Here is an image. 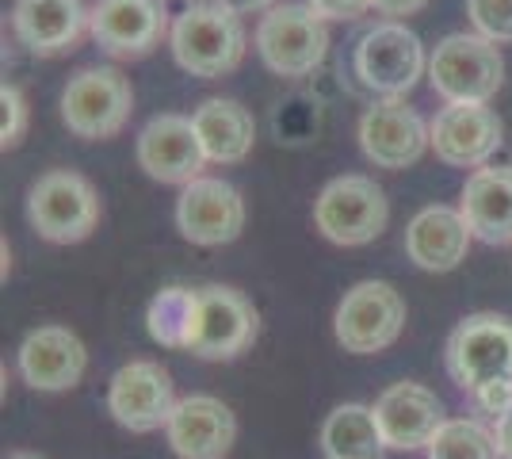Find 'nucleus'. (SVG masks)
Here are the masks:
<instances>
[{
	"label": "nucleus",
	"mask_w": 512,
	"mask_h": 459,
	"mask_svg": "<svg viewBox=\"0 0 512 459\" xmlns=\"http://www.w3.org/2000/svg\"><path fill=\"white\" fill-rule=\"evenodd\" d=\"M176 226L192 245H230L245 230V199L234 184L199 176L176 199Z\"/></svg>",
	"instance_id": "nucleus-14"
},
{
	"label": "nucleus",
	"mask_w": 512,
	"mask_h": 459,
	"mask_svg": "<svg viewBox=\"0 0 512 459\" xmlns=\"http://www.w3.org/2000/svg\"><path fill=\"white\" fill-rule=\"evenodd\" d=\"M470 398H474V406H478L482 414L501 417V414H505V410L512 406V379H509V383H490V387L474 391Z\"/></svg>",
	"instance_id": "nucleus-30"
},
{
	"label": "nucleus",
	"mask_w": 512,
	"mask_h": 459,
	"mask_svg": "<svg viewBox=\"0 0 512 459\" xmlns=\"http://www.w3.org/2000/svg\"><path fill=\"white\" fill-rule=\"evenodd\" d=\"M321 452L329 459H383L386 437L375 406L344 402L321 425Z\"/></svg>",
	"instance_id": "nucleus-24"
},
{
	"label": "nucleus",
	"mask_w": 512,
	"mask_h": 459,
	"mask_svg": "<svg viewBox=\"0 0 512 459\" xmlns=\"http://www.w3.org/2000/svg\"><path fill=\"white\" fill-rule=\"evenodd\" d=\"M256 54L276 77H310L329 54L325 20L310 4H272L256 23Z\"/></svg>",
	"instance_id": "nucleus-4"
},
{
	"label": "nucleus",
	"mask_w": 512,
	"mask_h": 459,
	"mask_svg": "<svg viewBox=\"0 0 512 459\" xmlns=\"http://www.w3.org/2000/svg\"><path fill=\"white\" fill-rule=\"evenodd\" d=\"M470 238L474 234H470L463 211L436 203V207L417 211L406 226V253L409 261L425 272H451L467 261Z\"/></svg>",
	"instance_id": "nucleus-21"
},
{
	"label": "nucleus",
	"mask_w": 512,
	"mask_h": 459,
	"mask_svg": "<svg viewBox=\"0 0 512 459\" xmlns=\"http://www.w3.org/2000/svg\"><path fill=\"white\" fill-rule=\"evenodd\" d=\"M192 123L199 131L203 150H207V161H214V165H237L253 153L256 119L253 111L237 100H222V96L203 100L192 111Z\"/></svg>",
	"instance_id": "nucleus-23"
},
{
	"label": "nucleus",
	"mask_w": 512,
	"mask_h": 459,
	"mask_svg": "<svg viewBox=\"0 0 512 459\" xmlns=\"http://www.w3.org/2000/svg\"><path fill=\"white\" fill-rule=\"evenodd\" d=\"M138 165L161 184H192L203 176L207 150L188 115H153L138 134Z\"/></svg>",
	"instance_id": "nucleus-15"
},
{
	"label": "nucleus",
	"mask_w": 512,
	"mask_h": 459,
	"mask_svg": "<svg viewBox=\"0 0 512 459\" xmlns=\"http://www.w3.org/2000/svg\"><path fill=\"white\" fill-rule=\"evenodd\" d=\"M260 333V314L249 295L237 287H199L195 295V322L188 352L199 360H234L249 349Z\"/></svg>",
	"instance_id": "nucleus-9"
},
{
	"label": "nucleus",
	"mask_w": 512,
	"mask_h": 459,
	"mask_svg": "<svg viewBox=\"0 0 512 459\" xmlns=\"http://www.w3.org/2000/svg\"><path fill=\"white\" fill-rule=\"evenodd\" d=\"M444 360H448V375L467 394L482 391L490 383H509L512 322L501 314H467L451 329Z\"/></svg>",
	"instance_id": "nucleus-6"
},
{
	"label": "nucleus",
	"mask_w": 512,
	"mask_h": 459,
	"mask_svg": "<svg viewBox=\"0 0 512 459\" xmlns=\"http://www.w3.org/2000/svg\"><path fill=\"white\" fill-rule=\"evenodd\" d=\"M88 368L85 341L65 326H39L23 337L20 345V375L35 391H69L81 383Z\"/></svg>",
	"instance_id": "nucleus-19"
},
{
	"label": "nucleus",
	"mask_w": 512,
	"mask_h": 459,
	"mask_svg": "<svg viewBox=\"0 0 512 459\" xmlns=\"http://www.w3.org/2000/svg\"><path fill=\"white\" fill-rule=\"evenodd\" d=\"M493 437H497L501 459H512V406L501 417H497V425H493Z\"/></svg>",
	"instance_id": "nucleus-32"
},
{
	"label": "nucleus",
	"mask_w": 512,
	"mask_h": 459,
	"mask_svg": "<svg viewBox=\"0 0 512 459\" xmlns=\"http://www.w3.org/2000/svg\"><path fill=\"white\" fill-rule=\"evenodd\" d=\"M428 0H371V8L379 12V16H390V20H402V16H413V12H421Z\"/></svg>",
	"instance_id": "nucleus-31"
},
{
	"label": "nucleus",
	"mask_w": 512,
	"mask_h": 459,
	"mask_svg": "<svg viewBox=\"0 0 512 459\" xmlns=\"http://www.w3.org/2000/svg\"><path fill=\"white\" fill-rule=\"evenodd\" d=\"M321 20H360L371 8V0H306Z\"/></svg>",
	"instance_id": "nucleus-29"
},
{
	"label": "nucleus",
	"mask_w": 512,
	"mask_h": 459,
	"mask_svg": "<svg viewBox=\"0 0 512 459\" xmlns=\"http://www.w3.org/2000/svg\"><path fill=\"white\" fill-rule=\"evenodd\" d=\"M428 58L406 23L386 20L371 27L356 46V77L379 96H406L421 81Z\"/></svg>",
	"instance_id": "nucleus-10"
},
{
	"label": "nucleus",
	"mask_w": 512,
	"mask_h": 459,
	"mask_svg": "<svg viewBox=\"0 0 512 459\" xmlns=\"http://www.w3.org/2000/svg\"><path fill=\"white\" fill-rule=\"evenodd\" d=\"M459 211L478 241H486V245L512 241V165L474 169L463 184Z\"/></svg>",
	"instance_id": "nucleus-22"
},
{
	"label": "nucleus",
	"mask_w": 512,
	"mask_h": 459,
	"mask_svg": "<svg viewBox=\"0 0 512 459\" xmlns=\"http://www.w3.org/2000/svg\"><path fill=\"white\" fill-rule=\"evenodd\" d=\"M134 111V88L115 66H88L62 88V123L77 138H115Z\"/></svg>",
	"instance_id": "nucleus-5"
},
{
	"label": "nucleus",
	"mask_w": 512,
	"mask_h": 459,
	"mask_svg": "<svg viewBox=\"0 0 512 459\" xmlns=\"http://www.w3.org/2000/svg\"><path fill=\"white\" fill-rule=\"evenodd\" d=\"M165 437L180 459H226L237 440V417L214 394H188L172 406Z\"/></svg>",
	"instance_id": "nucleus-17"
},
{
	"label": "nucleus",
	"mask_w": 512,
	"mask_h": 459,
	"mask_svg": "<svg viewBox=\"0 0 512 459\" xmlns=\"http://www.w3.org/2000/svg\"><path fill=\"white\" fill-rule=\"evenodd\" d=\"M428 81L448 104H490L505 85V58L486 35H448L428 58Z\"/></svg>",
	"instance_id": "nucleus-3"
},
{
	"label": "nucleus",
	"mask_w": 512,
	"mask_h": 459,
	"mask_svg": "<svg viewBox=\"0 0 512 459\" xmlns=\"http://www.w3.org/2000/svg\"><path fill=\"white\" fill-rule=\"evenodd\" d=\"M8 459H43V456H35V452H20V456H8Z\"/></svg>",
	"instance_id": "nucleus-34"
},
{
	"label": "nucleus",
	"mask_w": 512,
	"mask_h": 459,
	"mask_svg": "<svg viewBox=\"0 0 512 459\" xmlns=\"http://www.w3.org/2000/svg\"><path fill=\"white\" fill-rule=\"evenodd\" d=\"M226 4L237 8V12H260V8L268 12V8H272V0H226Z\"/></svg>",
	"instance_id": "nucleus-33"
},
{
	"label": "nucleus",
	"mask_w": 512,
	"mask_h": 459,
	"mask_svg": "<svg viewBox=\"0 0 512 459\" xmlns=\"http://www.w3.org/2000/svg\"><path fill=\"white\" fill-rule=\"evenodd\" d=\"M386 219H390V203L371 176H337L314 199V226L333 245H348V249L367 245L386 230Z\"/></svg>",
	"instance_id": "nucleus-7"
},
{
	"label": "nucleus",
	"mask_w": 512,
	"mask_h": 459,
	"mask_svg": "<svg viewBox=\"0 0 512 459\" xmlns=\"http://www.w3.org/2000/svg\"><path fill=\"white\" fill-rule=\"evenodd\" d=\"M88 35L111 58H146L165 35H172L165 0H96Z\"/></svg>",
	"instance_id": "nucleus-12"
},
{
	"label": "nucleus",
	"mask_w": 512,
	"mask_h": 459,
	"mask_svg": "<svg viewBox=\"0 0 512 459\" xmlns=\"http://www.w3.org/2000/svg\"><path fill=\"white\" fill-rule=\"evenodd\" d=\"M85 0H16L12 4V31L31 54L58 58L81 43L88 31Z\"/></svg>",
	"instance_id": "nucleus-20"
},
{
	"label": "nucleus",
	"mask_w": 512,
	"mask_h": 459,
	"mask_svg": "<svg viewBox=\"0 0 512 459\" xmlns=\"http://www.w3.org/2000/svg\"><path fill=\"white\" fill-rule=\"evenodd\" d=\"M432 146V127L406 96H383L360 119V150L379 169H409Z\"/></svg>",
	"instance_id": "nucleus-11"
},
{
	"label": "nucleus",
	"mask_w": 512,
	"mask_h": 459,
	"mask_svg": "<svg viewBox=\"0 0 512 459\" xmlns=\"http://www.w3.org/2000/svg\"><path fill=\"white\" fill-rule=\"evenodd\" d=\"M406 329V299L398 287L386 280H363L348 287L333 314V333L344 345V352L371 356L390 349Z\"/></svg>",
	"instance_id": "nucleus-8"
},
{
	"label": "nucleus",
	"mask_w": 512,
	"mask_h": 459,
	"mask_svg": "<svg viewBox=\"0 0 512 459\" xmlns=\"http://www.w3.org/2000/svg\"><path fill=\"white\" fill-rule=\"evenodd\" d=\"M172 58L199 81H218L234 73L245 58V23L226 0H199L172 20Z\"/></svg>",
	"instance_id": "nucleus-1"
},
{
	"label": "nucleus",
	"mask_w": 512,
	"mask_h": 459,
	"mask_svg": "<svg viewBox=\"0 0 512 459\" xmlns=\"http://www.w3.org/2000/svg\"><path fill=\"white\" fill-rule=\"evenodd\" d=\"M467 16L490 43H512V0H467Z\"/></svg>",
	"instance_id": "nucleus-27"
},
{
	"label": "nucleus",
	"mask_w": 512,
	"mask_h": 459,
	"mask_svg": "<svg viewBox=\"0 0 512 459\" xmlns=\"http://www.w3.org/2000/svg\"><path fill=\"white\" fill-rule=\"evenodd\" d=\"M172 406V375L157 360H130L107 383V410L130 433H153L169 425Z\"/></svg>",
	"instance_id": "nucleus-13"
},
{
	"label": "nucleus",
	"mask_w": 512,
	"mask_h": 459,
	"mask_svg": "<svg viewBox=\"0 0 512 459\" xmlns=\"http://www.w3.org/2000/svg\"><path fill=\"white\" fill-rule=\"evenodd\" d=\"M27 134V100L16 85L0 88V146L16 150Z\"/></svg>",
	"instance_id": "nucleus-28"
},
{
	"label": "nucleus",
	"mask_w": 512,
	"mask_h": 459,
	"mask_svg": "<svg viewBox=\"0 0 512 459\" xmlns=\"http://www.w3.org/2000/svg\"><path fill=\"white\" fill-rule=\"evenodd\" d=\"M195 295L199 287H161L146 306V329L157 345L165 349H188L195 322Z\"/></svg>",
	"instance_id": "nucleus-25"
},
{
	"label": "nucleus",
	"mask_w": 512,
	"mask_h": 459,
	"mask_svg": "<svg viewBox=\"0 0 512 459\" xmlns=\"http://www.w3.org/2000/svg\"><path fill=\"white\" fill-rule=\"evenodd\" d=\"M27 222L54 245H77L100 226V196L73 169H50L27 188Z\"/></svg>",
	"instance_id": "nucleus-2"
},
{
	"label": "nucleus",
	"mask_w": 512,
	"mask_h": 459,
	"mask_svg": "<svg viewBox=\"0 0 512 459\" xmlns=\"http://www.w3.org/2000/svg\"><path fill=\"white\" fill-rule=\"evenodd\" d=\"M375 417L386 437V448L394 452H417L428 448V440L436 437V429L448 421L444 417V402L436 391H428L425 383H394L375 398Z\"/></svg>",
	"instance_id": "nucleus-18"
},
{
	"label": "nucleus",
	"mask_w": 512,
	"mask_h": 459,
	"mask_svg": "<svg viewBox=\"0 0 512 459\" xmlns=\"http://www.w3.org/2000/svg\"><path fill=\"white\" fill-rule=\"evenodd\" d=\"M432 127V150L444 165L455 169H478L501 150L505 123L490 104H448L436 111Z\"/></svg>",
	"instance_id": "nucleus-16"
},
{
	"label": "nucleus",
	"mask_w": 512,
	"mask_h": 459,
	"mask_svg": "<svg viewBox=\"0 0 512 459\" xmlns=\"http://www.w3.org/2000/svg\"><path fill=\"white\" fill-rule=\"evenodd\" d=\"M428 459H501L493 429L474 417H451L428 440Z\"/></svg>",
	"instance_id": "nucleus-26"
}]
</instances>
